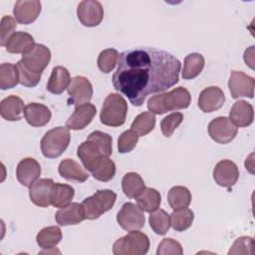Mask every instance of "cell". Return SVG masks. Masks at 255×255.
Masks as SVG:
<instances>
[{"label":"cell","mask_w":255,"mask_h":255,"mask_svg":"<svg viewBox=\"0 0 255 255\" xmlns=\"http://www.w3.org/2000/svg\"><path fill=\"white\" fill-rule=\"evenodd\" d=\"M180 61L172 54L149 47L130 48L119 56L114 88L139 107L153 93L163 92L179 80Z\"/></svg>","instance_id":"obj_1"},{"label":"cell","mask_w":255,"mask_h":255,"mask_svg":"<svg viewBox=\"0 0 255 255\" xmlns=\"http://www.w3.org/2000/svg\"><path fill=\"white\" fill-rule=\"evenodd\" d=\"M191 103V96L188 90L177 87L170 92L152 96L147 101V109L152 114L162 115L167 112L186 109Z\"/></svg>","instance_id":"obj_2"},{"label":"cell","mask_w":255,"mask_h":255,"mask_svg":"<svg viewBox=\"0 0 255 255\" xmlns=\"http://www.w3.org/2000/svg\"><path fill=\"white\" fill-rule=\"evenodd\" d=\"M128 104L123 96L117 93L108 95L101 109L100 120L108 127H121L126 123Z\"/></svg>","instance_id":"obj_3"},{"label":"cell","mask_w":255,"mask_h":255,"mask_svg":"<svg viewBox=\"0 0 255 255\" xmlns=\"http://www.w3.org/2000/svg\"><path fill=\"white\" fill-rule=\"evenodd\" d=\"M71 133L67 127H57L46 131L41 139V150L45 157L56 158L68 147Z\"/></svg>","instance_id":"obj_4"},{"label":"cell","mask_w":255,"mask_h":255,"mask_svg":"<svg viewBox=\"0 0 255 255\" xmlns=\"http://www.w3.org/2000/svg\"><path fill=\"white\" fill-rule=\"evenodd\" d=\"M116 199L117 194L111 189L98 190L92 196L85 198L82 202V206L86 219L94 220L99 218L105 212L112 209Z\"/></svg>","instance_id":"obj_5"},{"label":"cell","mask_w":255,"mask_h":255,"mask_svg":"<svg viewBox=\"0 0 255 255\" xmlns=\"http://www.w3.org/2000/svg\"><path fill=\"white\" fill-rule=\"evenodd\" d=\"M149 249V239L143 232L129 231L113 245L115 255H144Z\"/></svg>","instance_id":"obj_6"},{"label":"cell","mask_w":255,"mask_h":255,"mask_svg":"<svg viewBox=\"0 0 255 255\" xmlns=\"http://www.w3.org/2000/svg\"><path fill=\"white\" fill-rule=\"evenodd\" d=\"M119 225L126 231L139 230L144 226L145 217L137 204L126 202L117 214Z\"/></svg>","instance_id":"obj_7"},{"label":"cell","mask_w":255,"mask_h":255,"mask_svg":"<svg viewBox=\"0 0 255 255\" xmlns=\"http://www.w3.org/2000/svg\"><path fill=\"white\" fill-rule=\"evenodd\" d=\"M51 60V51L43 44H35V46L22 55L21 62L25 68L32 73L42 74Z\"/></svg>","instance_id":"obj_8"},{"label":"cell","mask_w":255,"mask_h":255,"mask_svg":"<svg viewBox=\"0 0 255 255\" xmlns=\"http://www.w3.org/2000/svg\"><path fill=\"white\" fill-rule=\"evenodd\" d=\"M237 127H235L227 117L215 118L208 125V133L210 137L221 144H226L232 141L237 135Z\"/></svg>","instance_id":"obj_9"},{"label":"cell","mask_w":255,"mask_h":255,"mask_svg":"<svg viewBox=\"0 0 255 255\" xmlns=\"http://www.w3.org/2000/svg\"><path fill=\"white\" fill-rule=\"evenodd\" d=\"M255 80L242 71H231L228 81V88L233 99L247 97L252 99L254 96Z\"/></svg>","instance_id":"obj_10"},{"label":"cell","mask_w":255,"mask_h":255,"mask_svg":"<svg viewBox=\"0 0 255 255\" xmlns=\"http://www.w3.org/2000/svg\"><path fill=\"white\" fill-rule=\"evenodd\" d=\"M67 92L70 97L69 103L75 107L89 103L94 93L91 82L83 76H76L72 78Z\"/></svg>","instance_id":"obj_11"},{"label":"cell","mask_w":255,"mask_h":255,"mask_svg":"<svg viewBox=\"0 0 255 255\" xmlns=\"http://www.w3.org/2000/svg\"><path fill=\"white\" fill-rule=\"evenodd\" d=\"M77 16L84 26L96 27L103 21L104 8L97 0H84L78 5Z\"/></svg>","instance_id":"obj_12"},{"label":"cell","mask_w":255,"mask_h":255,"mask_svg":"<svg viewBox=\"0 0 255 255\" xmlns=\"http://www.w3.org/2000/svg\"><path fill=\"white\" fill-rule=\"evenodd\" d=\"M238 178L239 170L232 160H220L213 169V179L219 186L231 188L237 182Z\"/></svg>","instance_id":"obj_13"},{"label":"cell","mask_w":255,"mask_h":255,"mask_svg":"<svg viewBox=\"0 0 255 255\" xmlns=\"http://www.w3.org/2000/svg\"><path fill=\"white\" fill-rule=\"evenodd\" d=\"M77 154L84 167L91 172H94L98 168L102 159L105 157L99 146L89 139H86L78 146Z\"/></svg>","instance_id":"obj_14"},{"label":"cell","mask_w":255,"mask_h":255,"mask_svg":"<svg viewBox=\"0 0 255 255\" xmlns=\"http://www.w3.org/2000/svg\"><path fill=\"white\" fill-rule=\"evenodd\" d=\"M41 9L42 4L38 0H19L14 5L13 14L17 22L28 25L38 18Z\"/></svg>","instance_id":"obj_15"},{"label":"cell","mask_w":255,"mask_h":255,"mask_svg":"<svg viewBox=\"0 0 255 255\" xmlns=\"http://www.w3.org/2000/svg\"><path fill=\"white\" fill-rule=\"evenodd\" d=\"M225 103L223 91L216 86L203 89L199 94L198 107L203 113H212L219 110Z\"/></svg>","instance_id":"obj_16"},{"label":"cell","mask_w":255,"mask_h":255,"mask_svg":"<svg viewBox=\"0 0 255 255\" xmlns=\"http://www.w3.org/2000/svg\"><path fill=\"white\" fill-rule=\"evenodd\" d=\"M97 109L93 104L86 103L75 108L74 113L69 117L66 122V127L69 129L79 130L85 128L91 124L96 116Z\"/></svg>","instance_id":"obj_17"},{"label":"cell","mask_w":255,"mask_h":255,"mask_svg":"<svg viewBox=\"0 0 255 255\" xmlns=\"http://www.w3.org/2000/svg\"><path fill=\"white\" fill-rule=\"evenodd\" d=\"M41 174V165L33 157H25L17 165L16 177L18 181L27 187H30Z\"/></svg>","instance_id":"obj_18"},{"label":"cell","mask_w":255,"mask_h":255,"mask_svg":"<svg viewBox=\"0 0 255 255\" xmlns=\"http://www.w3.org/2000/svg\"><path fill=\"white\" fill-rule=\"evenodd\" d=\"M53 184L54 180L51 178H41L35 181L29 187V196L31 201L40 207L50 206V197Z\"/></svg>","instance_id":"obj_19"},{"label":"cell","mask_w":255,"mask_h":255,"mask_svg":"<svg viewBox=\"0 0 255 255\" xmlns=\"http://www.w3.org/2000/svg\"><path fill=\"white\" fill-rule=\"evenodd\" d=\"M85 212L82 203L72 202L61 207L55 214V220L60 226L76 225L85 220Z\"/></svg>","instance_id":"obj_20"},{"label":"cell","mask_w":255,"mask_h":255,"mask_svg":"<svg viewBox=\"0 0 255 255\" xmlns=\"http://www.w3.org/2000/svg\"><path fill=\"white\" fill-rule=\"evenodd\" d=\"M229 120L235 127L245 128L250 126L254 120L252 105L244 100L235 102L229 112Z\"/></svg>","instance_id":"obj_21"},{"label":"cell","mask_w":255,"mask_h":255,"mask_svg":"<svg viewBox=\"0 0 255 255\" xmlns=\"http://www.w3.org/2000/svg\"><path fill=\"white\" fill-rule=\"evenodd\" d=\"M24 117L30 126L39 128L50 122L52 113L50 109L43 104L30 103L25 107Z\"/></svg>","instance_id":"obj_22"},{"label":"cell","mask_w":255,"mask_h":255,"mask_svg":"<svg viewBox=\"0 0 255 255\" xmlns=\"http://www.w3.org/2000/svg\"><path fill=\"white\" fill-rule=\"evenodd\" d=\"M24 102L18 96H8L0 103V115L6 121H20L24 115Z\"/></svg>","instance_id":"obj_23"},{"label":"cell","mask_w":255,"mask_h":255,"mask_svg":"<svg viewBox=\"0 0 255 255\" xmlns=\"http://www.w3.org/2000/svg\"><path fill=\"white\" fill-rule=\"evenodd\" d=\"M58 171L63 178L69 181L82 183L89 178L88 172L82 167V165L71 158L63 159L59 164Z\"/></svg>","instance_id":"obj_24"},{"label":"cell","mask_w":255,"mask_h":255,"mask_svg":"<svg viewBox=\"0 0 255 255\" xmlns=\"http://www.w3.org/2000/svg\"><path fill=\"white\" fill-rule=\"evenodd\" d=\"M71 83V76L67 68L63 66L54 67L47 83V90L55 95L62 94L68 89Z\"/></svg>","instance_id":"obj_25"},{"label":"cell","mask_w":255,"mask_h":255,"mask_svg":"<svg viewBox=\"0 0 255 255\" xmlns=\"http://www.w3.org/2000/svg\"><path fill=\"white\" fill-rule=\"evenodd\" d=\"M35 46L32 35L27 32H15L6 44V51L10 54H25Z\"/></svg>","instance_id":"obj_26"},{"label":"cell","mask_w":255,"mask_h":255,"mask_svg":"<svg viewBox=\"0 0 255 255\" xmlns=\"http://www.w3.org/2000/svg\"><path fill=\"white\" fill-rule=\"evenodd\" d=\"M75 195L74 188L65 183H55L52 186L50 202L51 205L57 208L68 205Z\"/></svg>","instance_id":"obj_27"},{"label":"cell","mask_w":255,"mask_h":255,"mask_svg":"<svg viewBox=\"0 0 255 255\" xmlns=\"http://www.w3.org/2000/svg\"><path fill=\"white\" fill-rule=\"evenodd\" d=\"M122 188L126 196L128 198H136L145 189V184L138 173L128 172L123 177Z\"/></svg>","instance_id":"obj_28"},{"label":"cell","mask_w":255,"mask_h":255,"mask_svg":"<svg viewBox=\"0 0 255 255\" xmlns=\"http://www.w3.org/2000/svg\"><path fill=\"white\" fill-rule=\"evenodd\" d=\"M191 193L185 186L177 185L169 189L167 193V201L173 210H179L188 207L191 202Z\"/></svg>","instance_id":"obj_29"},{"label":"cell","mask_w":255,"mask_h":255,"mask_svg":"<svg viewBox=\"0 0 255 255\" xmlns=\"http://www.w3.org/2000/svg\"><path fill=\"white\" fill-rule=\"evenodd\" d=\"M205 64L204 57L199 53L188 54L184 58L183 69H182V78L184 80H192L196 78L203 70Z\"/></svg>","instance_id":"obj_30"},{"label":"cell","mask_w":255,"mask_h":255,"mask_svg":"<svg viewBox=\"0 0 255 255\" xmlns=\"http://www.w3.org/2000/svg\"><path fill=\"white\" fill-rule=\"evenodd\" d=\"M135 199L138 207L142 211L150 213L158 209L161 202V195L155 188L145 187Z\"/></svg>","instance_id":"obj_31"},{"label":"cell","mask_w":255,"mask_h":255,"mask_svg":"<svg viewBox=\"0 0 255 255\" xmlns=\"http://www.w3.org/2000/svg\"><path fill=\"white\" fill-rule=\"evenodd\" d=\"M62 231L58 226H47L41 229L36 237L37 244L43 249H53L62 240Z\"/></svg>","instance_id":"obj_32"},{"label":"cell","mask_w":255,"mask_h":255,"mask_svg":"<svg viewBox=\"0 0 255 255\" xmlns=\"http://www.w3.org/2000/svg\"><path fill=\"white\" fill-rule=\"evenodd\" d=\"M155 127V116L151 112H143L135 117L130 129L135 131L138 136H143L153 130Z\"/></svg>","instance_id":"obj_33"},{"label":"cell","mask_w":255,"mask_h":255,"mask_svg":"<svg viewBox=\"0 0 255 255\" xmlns=\"http://www.w3.org/2000/svg\"><path fill=\"white\" fill-rule=\"evenodd\" d=\"M19 83V72L15 64L3 63L0 66V88L1 90L12 89Z\"/></svg>","instance_id":"obj_34"},{"label":"cell","mask_w":255,"mask_h":255,"mask_svg":"<svg viewBox=\"0 0 255 255\" xmlns=\"http://www.w3.org/2000/svg\"><path fill=\"white\" fill-rule=\"evenodd\" d=\"M194 213L187 207L179 210H173L170 214V226L175 231H185L192 225Z\"/></svg>","instance_id":"obj_35"},{"label":"cell","mask_w":255,"mask_h":255,"mask_svg":"<svg viewBox=\"0 0 255 255\" xmlns=\"http://www.w3.org/2000/svg\"><path fill=\"white\" fill-rule=\"evenodd\" d=\"M148 221L151 229L158 235H164L169 230L170 215L163 209H156L150 212Z\"/></svg>","instance_id":"obj_36"},{"label":"cell","mask_w":255,"mask_h":255,"mask_svg":"<svg viewBox=\"0 0 255 255\" xmlns=\"http://www.w3.org/2000/svg\"><path fill=\"white\" fill-rule=\"evenodd\" d=\"M119 52L116 49L110 48L102 51L98 57V67L101 72L111 73L119 61Z\"/></svg>","instance_id":"obj_37"},{"label":"cell","mask_w":255,"mask_h":255,"mask_svg":"<svg viewBox=\"0 0 255 255\" xmlns=\"http://www.w3.org/2000/svg\"><path fill=\"white\" fill-rule=\"evenodd\" d=\"M87 139L94 141L99 146L105 157H110L113 152V139L109 133L101 130H95L89 134Z\"/></svg>","instance_id":"obj_38"},{"label":"cell","mask_w":255,"mask_h":255,"mask_svg":"<svg viewBox=\"0 0 255 255\" xmlns=\"http://www.w3.org/2000/svg\"><path fill=\"white\" fill-rule=\"evenodd\" d=\"M92 173L97 180L103 182L110 181L116 174V164L110 157H104L98 168Z\"/></svg>","instance_id":"obj_39"},{"label":"cell","mask_w":255,"mask_h":255,"mask_svg":"<svg viewBox=\"0 0 255 255\" xmlns=\"http://www.w3.org/2000/svg\"><path fill=\"white\" fill-rule=\"evenodd\" d=\"M138 141V135L132 129L124 131L118 139V150L120 153H128L131 151Z\"/></svg>","instance_id":"obj_40"},{"label":"cell","mask_w":255,"mask_h":255,"mask_svg":"<svg viewBox=\"0 0 255 255\" xmlns=\"http://www.w3.org/2000/svg\"><path fill=\"white\" fill-rule=\"evenodd\" d=\"M254 253V240L249 236L238 237L231 245L228 254H253Z\"/></svg>","instance_id":"obj_41"},{"label":"cell","mask_w":255,"mask_h":255,"mask_svg":"<svg viewBox=\"0 0 255 255\" xmlns=\"http://www.w3.org/2000/svg\"><path fill=\"white\" fill-rule=\"evenodd\" d=\"M19 72V83L27 88H34L38 85L41 80L42 74H35L27 70L21 60L16 64Z\"/></svg>","instance_id":"obj_42"},{"label":"cell","mask_w":255,"mask_h":255,"mask_svg":"<svg viewBox=\"0 0 255 255\" xmlns=\"http://www.w3.org/2000/svg\"><path fill=\"white\" fill-rule=\"evenodd\" d=\"M183 121V114L181 113H172L165 117L160 123L161 132L164 136L169 137L173 131L178 128V126Z\"/></svg>","instance_id":"obj_43"},{"label":"cell","mask_w":255,"mask_h":255,"mask_svg":"<svg viewBox=\"0 0 255 255\" xmlns=\"http://www.w3.org/2000/svg\"><path fill=\"white\" fill-rule=\"evenodd\" d=\"M17 27L16 19L9 15H5L1 19L0 23V45L6 47L9 38L15 33L14 30Z\"/></svg>","instance_id":"obj_44"},{"label":"cell","mask_w":255,"mask_h":255,"mask_svg":"<svg viewBox=\"0 0 255 255\" xmlns=\"http://www.w3.org/2000/svg\"><path fill=\"white\" fill-rule=\"evenodd\" d=\"M157 255H182L183 249L179 242L172 238H163L159 243L157 250Z\"/></svg>","instance_id":"obj_45"},{"label":"cell","mask_w":255,"mask_h":255,"mask_svg":"<svg viewBox=\"0 0 255 255\" xmlns=\"http://www.w3.org/2000/svg\"><path fill=\"white\" fill-rule=\"evenodd\" d=\"M243 59L246 65H248L250 69L254 70V46H251L245 50Z\"/></svg>","instance_id":"obj_46"}]
</instances>
